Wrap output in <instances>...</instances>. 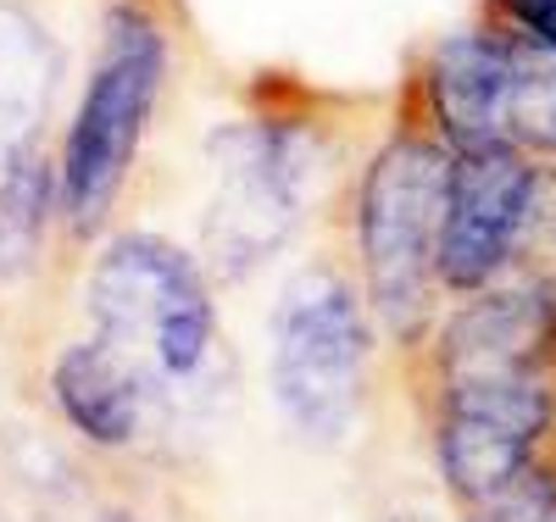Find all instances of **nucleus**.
<instances>
[{
  "mask_svg": "<svg viewBox=\"0 0 556 522\" xmlns=\"http://www.w3.org/2000/svg\"><path fill=\"white\" fill-rule=\"evenodd\" d=\"M456 151L429 128H406L367 162L356 201V240L367 301L395 340H417L440 283V233L451 206Z\"/></svg>",
  "mask_w": 556,
  "mask_h": 522,
  "instance_id": "1",
  "label": "nucleus"
},
{
  "mask_svg": "<svg viewBox=\"0 0 556 522\" xmlns=\"http://www.w3.org/2000/svg\"><path fill=\"white\" fill-rule=\"evenodd\" d=\"M162 78H167L162 23L146 7H134V0H117L101 23V51L78 94V112L67 123L62 162H56L62 212L78 233L101 228V217L112 212L117 189L128 178V162L139 151V139H146V123L156 112Z\"/></svg>",
  "mask_w": 556,
  "mask_h": 522,
  "instance_id": "2",
  "label": "nucleus"
},
{
  "mask_svg": "<svg viewBox=\"0 0 556 522\" xmlns=\"http://www.w3.org/2000/svg\"><path fill=\"white\" fill-rule=\"evenodd\" d=\"M89 317L139 378L184 384L212 356L217 311L201 267L156 233H123L96 262L89 278Z\"/></svg>",
  "mask_w": 556,
  "mask_h": 522,
  "instance_id": "3",
  "label": "nucleus"
},
{
  "mask_svg": "<svg viewBox=\"0 0 556 522\" xmlns=\"http://www.w3.org/2000/svg\"><path fill=\"white\" fill-rule=\"evenodd\" d=\"M367 384V317L334 267H306L285 283L273 311V395L295 434L345 440Z\"/></svg>",
  "mask_w": 556,
  "mask_h": 522,
  "instance_id": "4",
  "label": "nucleus"
},
{
  "mask_svg": "<svg viewBox=\"0 0 556 522\" xmlns=\"http://www.w3.org/2000/svg\"><path fill=\"white\" fill-rule=\"evenodd\" d=\"M206 151L217 162L206 240L223 272H245L295 228L306 183L317 173V133L290 117H251L217 128Z\"/></svg>",
  "mask_w": 556,
  "mask_h": 522,
  "instance_id": "5",
  "label": "nucleus"
},
{
  "mask_svg": "<svg viewBox=\"0 0 556 522\" xmlns=\"http://www.w3.org/2000/svg\"><path fill=\"white\" fill-rule=\"evenodd\" d=\"M545 450H556V372H518L440 390L434 461L462 506L513 484Z\"/></svg>",
  "mask_w": 556,
  "mask_h": 522,
  "instance_id": "6",
  "label": "nucleus"
},
{
  "mask_svg": "<svg viewBox=\"0 0 556 522\" xmlns=\"http://www.w3.org/2000/svg\"><path fill=\"white\" fill-rule=\"evenodd\" d=\"M545 162L518 145H473L451 162V206L440 233V283L451 295H479L501 283L529 251Z\"/></svg>",
  "mask_w": 556,
  "mask_h": 522,
  "instance_id": "7",
  "label": "nucleus"
},
{
  "mask_svg": "<svg viewBox=\"0 0 556 522\" xmlns=\"http://www.w3.org/2000/svg\"><path fill=\"white\" fill-rule=\"evenodd\" d=\"M440 390L484 378L556 372V283L540 272L501 278L479 295H462L434 345Z\"/></svg>",
  "mask_w": 556,
  "mask_h": 522,
  "instance_id": "8",
  "label": "nucleus"
},
{
  "mask_svg": "<svg viewBox=\"0 0 556 522\" xmlns=\"http://www.w3.org/2000/svg\"><path fill=\"white\" fill-rule=\"evenodd\" d=\"M506 78H513V34L501 23H473L445 34L424 62V112L429 133L451 151L501 145L506 139Z\"/></svg>",
  "mask_w": 556,
  "mask_h": 522,
  "instance_id": "9",
  "label": "nucleus"
},
{
  "mask_svg": "<svg viewBox=\"0 0 556 522\" xmlns=\"http://www.w3.org/2000/svg\"><path fill=\"white\" fill-rule=\"evenodd\" d=\"M51 395L62 417L89 445H128L139 434V406H146V378H139L106 340H78L51 367Z\"/></svg>",
  "mask_w": 556,
  "mask_h": 522,
  "instance_id": "10",
  "label": "nucleus"
},
{
  "mask_svg": "<svg viewBox=\"0 0 556 522\" xmlns=\"http://www.w3.org/2000/svg\"><path fill=\"white\" fill-rule=\"evenodd\" d=\"M62 51L17 0H0V167L34 145L39 117L51 112Z\"/></svg>",
  "mask_w": 556,
  "mask_h": 522,
  "instance_id": "11",
  "label": "nucleus"
},
{
  "mask_svg": "<svg viewBox=\"0 0 556 522\" xmlns=\"http://www.w3.org/2000/svg\"><path fill=\"white\" fill-rule=\"evenodd\" d=\"M506 145L529 151L534 162H556V39L551 34H513Z\"/></svg>",
  "mask_w": 556,
  "mask_h": 522,
  "instance_id": "12",
  "label": "nucleus"
},
{
  "mask_svg": "<svg viewBox=\"0 0 556 522\" xmlns=\"http://www.w3.org/2000/svg\"><path fill=\"white\" fill-rule=\"evenodd\" d=\"M51 195H62V183L34 145L0 167V290L34 267L45 217H51Z\"/></svg>",
  "mask_w": 556,
  "mask_h": 522,
  "instance_id": "13",
  "label": "nucleus"
},
{
  "mask_svg": "<svg viewBox=\"0 0 556 522\" xmlns=\"http://www.w3.org/2000/svg\"><path fill=\"white\" fill-rule=\"evenodd\" d=\"M462 522H556V450L529 461L513 484L473 500Z\"/></svg>",
  "mask_w": 556,
  "mask_h": 522,
  "instance_id": "14",
  "label": "nucleus"
},
{
  "mask_svg": "<svg viewBox=\"0 0 556 522\" xmlns=\"http://www.w3.org/2000/svg\"><path fill=\"white\" fill-rule=\"evenodd\" d=\"M490 23L513 34H551L556 39V0H490Z\"/></svg>",
  "mask_w": 556,
  "mask_h": 522,
  "instance_id": "15",
  "label": "nucleus"
},
{
  "mask_svg": "<svg viewBox=\"0 0 556 522\" xmlns=\"http://www.w3.org/2000/svg\"><path fill=\"white\" fill-rule=\"evenodd\" d=\"M390 522H417V517H390Z\"/></svg>",
  "mask_w": 556,
  "mask_h": 522,
  "instance_id": "16",
  "label": "nucleus"
},
{
  "mask_svg": "<svg viewBox=\"0 0 556 522\" xmlns=\"http://www.w3.org/2000/svg\"><path fill=\"white\" fill-rule=\"evenodd\" d=\"M173 7H184V0H173Z\"/></svg>",
  "mask_w": 556,
  "mask_h": 522,
  "instance_id": "17",
  "label": "nucleus"
}]
</instances>
